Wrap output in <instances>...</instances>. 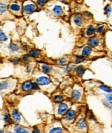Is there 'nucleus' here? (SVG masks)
Listing matches in <instances>:
<instances>
[{
	"label": "nucleus",
	"instance_id": "nucleus-1",
	"mask_svg": "<svg viewBox=\"0 0 112 133\" xmlns=\"http://www.w3.org/2000/svg\"><path fill=\"white\" fill-rule=\"evenodd\" d=\"M37 11V5L32 0H25L23 4V13L25 15H30Z\"/></svg>",
	"mask_w": 112,
	"mask_h": 133
},
{
	"label": "nucleus",
	"instance_id": "nucleus-2",
	"mask_svg": "<svg viewBox=\"0 0 112 133\" xmlns=\"http://www.w3.org/2000/svg\"><path fill=\"white\" fill-rule=\"evenodd\" d=\"M78 117V111L77 110L73 108H71L66 111V113L63 116L64 121H66V123H72V122L75 121V119Z\"/></svg>",
	"mask_w": 112,
	"mask_h": 133
},
{
	"label": "nucleus",
	"instance_id": "nucleus-3",
	"mask_svg": "<svg viewBox=\"0 0 112 133\" xmlns=\"http://www.w3.org/2000/svg\"><path fill=\"white\" fill-rule=\"evenodd\" d=\"M8 9L10 10V12L14 13L15 15H17V16L22 15L23 6H22V4H21V3H18V2L10 3L9 4V6H8Z\"/></svg>",
	"mask_w": 112,
	"mask_h": 133
},
{
	"label": "nucleus",
	"instance_id": "nucleus-4",
	"mask_svg": "<svg viewBox=\"0 0 112 133\" xmlns=\"http://www.w3.org/2000/svg\"><path fill=\"white\" fill-rule=\"evenodd\" d=\"M87 45L92 47V49H101V39L99 36H90L87 40Z\"/></svg>",
	"mask_w": 112,
	"mask_h": 133
},
{
	"label": "nucleus",
	"instance_id": "nucleus-5",
	"mask_svg": "<svg viewBox=\"0 0 112 133\" xmlns=\"http://www.w3.org/2000/svg\"><path fill=\"white\" fill-rule=\"evenodd\" d=\"M82 97H83V91H82L81 88H79V87H75L72 90L71 92V99L73 101H76V102H79L82 99Z\"/></svg>",
	"mask_w": 112,
	"mask_h": 133
},
{
	"label": "nucleus",
	"instance_id": "nucleus-6",
	"mask_svg": "<svg viewBox=\"0 0 112 133\" xmlns=\"http://www.w3.org/2000/svg\"><path fill=\"white\" fill-rule=\"evenodd\" d=\"M69 110V105L66 102H61L57 105L56 107V114L58 116L62 117L66 113V111Z\"/></svg>",
	"mask_w": 112,
	"mask_h": 133
},
{
	"label": "nucleus",
	"instance_id": "nucleus-7",
	"mask_svg": "<svg viewBox=\"0 0 112 133\" xmlns=\"http://www.w3.org/2000/svg\"><path fill=\"white\" fill-rule=\"evenodd\" d=\"M72 20H73V24L78 28H81L83 27L85 24V18L83 17V16L80 14H73V17H72Z\"/></svg>",
	"mask_w": 112,
	"mask_h": 133
},
{
	"label": "nucleus",
	"instance_id": "nucleus-8",
	"mask_svg": "<svg viewBox=\"0 0 112 133\" xmlns=\"http://www.w3.org/2000/svg\"><path fill=\"white\" fill-rule=\"evenodd\" d=\"M76 128L79 131H85L87 129V122L86 119L84 117H80L76 120L75 122Z\"/></svg>",
	"mask_w": 112,
	"mask_h": 133
},
{
	"label": "nucleus",
	"instance_id": "nucleus-9",
	"mask_svg": "<svg viewBox=\"0 0 112 133\" xmlns=\"http://www.w3.org/2000/svg\"><path fill=\"white\" fill-rule=\"evenodd\" d=\"M10 116H11V119L15 122V124H20L22 121V114L17 109L14 108L10 112Z\"/></svg>",
	"mask_w": 112,
	"mask_h": 133
},
{
	"label": "nucleus",
	"instance_id": "nucleus-10",
	"mask_svg": "<svg viewBox=\"0 0 112 133\" xmlns=\"http://www.w3.org/2000/svg\"><path fill=\"white\" fill-rule=\"evenodd\" d=\"M51 12L53 15L56 16V17H61L64 14V8L62 5L60 4H54V6L51 8Z\"/></svg>",
	"mask_w": 112,
	"mask_h": 133
},
{
	"label": "nucleus",
	"instance_id": "nucleus-11",
	"mask_svg": "<svg viewBox=\"0 0 112 133\" xmlns=\"http://www.w3.org/2000/svg\"><path fill=\"white\" fill-rule=\"evenodd\" d=\"M93 49H92V47L86 45V46H85V47H83L81 49L80 55L84 56L85 58H89L93 55V52H94V50H93Z\"/></svg>",
	"mask_w": 112,
	"mask_h": 133
},
{
	"label": "nucleus",
	"instance_id": "nucleus-12",
	"mask_svg": "<svg viewBox=\"0 0 112 133\" xmlns=\"http://www.w3.org/2000/svg\"><path fill=\"white\" fill-rule=\"evenodd\" d=\"M30 131L27 127H23L19 124H15L13 125V133H29Z\"/></svg>",
	"mask_w": 112,
	"mask_h": 133
},
{
	"label": "nucleus",
	"instance_id": "nucleus-13",
	"mask_svg": "<svg viewBox=\"0 0 112 133\" xmlns=\"http://www.w3.org/2000/svg\"><path fill=\"white\" fill-rule=\"evenodd\" d=\"M21 90L23 92H29L32 91V81L27 79V81H23L21 85Z\"/></svg>",
	"mask_w": 112,
	"mask_h": 133
},
{
	"label": "nucleus",
	"instance_id": "nucleus-14",
	"mask_svg": "<svg viewBox=\"0 0 112 133\" xmlns=\"http://www.w3.org/2000/svg\"><path fill=\"white\" fill-rule=\"evenodd\" d=\"M36 82L38 83L40 86H48V85L51 84V79H50L47 76H40L36 79Z\"/></svg>",
	"mask_w": 112,
	"mask_h": 133
},
{
	"label": "nucleus",
	"instance_id": "nucleus-15",
	"mask_svg": "<svg viewBox=\"0 0 112 133\" xmlns=\"http://www.w3.org/2000/svg\"><path fill=\"white\" fill-rule=\"evenodd\" d=\"M95 34H96V28L92 24L88 25L86 29L85 30V36H89V37L93 36H95Z\"/></svg>",
	"mask_w": 112,
	"mask_h": 133
},
{
	"label": "nucleus",
	"instance_id": "nucleus-16",
	"mask_svg": "<svg viewBox=\"0 0 112 133\" xmlns=\"http://www.w3.org/2000/svg\"><path fill=\"white\" fill-rule=\"evenodd\" d=\"M40 68H41V71L42 72L43 74H49L52 73L53 71V68L52 66H50L49 64H47L46 62H43L42 64L40 66Z\"/></svg>",
	"mask_w": 112,
	"mask_h": 133
},
{
	"label": "nucleus",
	"instance_id": "nucleus-17",
	"mask_svg": "<svg viewBox=\"0 0 112 133\" xmlns=\"http://www.w3.org/2000/svg\"><path fill=\"white\" fill-rule=\"evenodd\" d=\"M28 54L29 55V56L31 58H34V59H39V58L41 56V51L36 49H30L29 50Z\"/></svg>",
	"mask_w": 112,
	"mask_h": 133
},
{
	"label": "nucleus",
	"instance_id": "nucleus-18",
	"mask_svg": "<svg viewBox=\"0 0 112 133\" xmlns=\"http://www.w3.org/2000/svg\"><path fill=\"white\" fill-rule=\"evenodd\" d=\"M85 72V66H83V65L77 66V68L75 69V74H76L77 77H79V78H81V77L84 75Z\"/></svg>",
	"mask_w": 112,
	"mask_h": 133
},
{
	"label": "nucleus",
	"instance_id": "nucleus-19",
	"mask_svg": "<svg viewBox=\"0 0 112 133\" xmlns=\"http://www.w3.org/2000/svg\"><path fill=\"white\" fill-rule=\"evenodd\" d=\"M64 99H65V96L62 94H55L53 96V101L56 104H60L63 102Z\"/></svg>",
	"mask_w": 112,
	"mask_h": 133
},
{
	"label": "nucleus",
	"instance_id": "nucleus-20",
	"mask_svg": "<svg viewBox=\"0 0 112 133\" xmlns=\"http://www.w3.org/2000/svg\"><path fill=\"white\" fill-rule=\"evenodd\" d=\"M64 130L63 127L61 125H55L51 127L50 129H48L47 133H63Z\"/></svg>",
	"mask_w": 112,
	"mask_h": 133
},
{
	"label": "nucleus",
	"instance_id": "nucleus-21",
	"mask_svg": "<svg viewBox=\"0 0 112 133\" xmlns=\"http://www.w3.org/2000/svg\"><path fill=\"white\" fill-rule=\"evenodd\" d=\"M106 30V25L104 23H100V24H97V26L96 27V34L97 35H103L105 33Z\"/></svg>",
	"mask_w": 112,
	"mask_h": 133
},
{
	"label": "nucleus",
	"instance_id": "nucleus-22",
	"mask_svg": "<svg viewBox=\"0 0 112 133\" xmlns=\"http://www.w3.org/2000/svg\"><path fill=\"white\" fill-rule=\"evenodd\" d=\"M56 62H57V64L60 66H67L69 64V59L67 57H65V56L60 57L56 60Z\"/></svg>",
	"mask_w": 112,
	"mask_h": 133
},
{
	"label": "nucleus",
	"instance_id": "nucleus-23",
	"mask_svg": "<svg viewBox=\"0 0 112 133\" xmlns=\"http://www.w3.org/2000/svg\"><path fill=\"white\" fill-rule=\"evenodd\" d=\"M11 116H10V114L8 112V111H5V112L3 114V121L4 122V124H10L11 123Z\"/></svg>",
	"mask_w": 112,
	"mask_h": 133
},
{
	"label": "nucleus",
	"instance_id": "nucleus-24",
	"mask_svg": "<svg viewBox=\"0 0 112 133\" xmlns=\"http://www.w3.org/2000/svg\"><path fill=\"white\" fill-rule=\"evenodd\" d=\"M8 48H9V49L10 50L11 52H17L20 50V46L17 43H15V42H11L9 44V46H8Z\"/></svg>",
	"mask_w": 112,
	"mask_h": 133
},
{
	"label": "nucleus",
	"instance_id": "nucleus-25",
	"mask_svg": "<svg viewBox=\"0 0 112 133\" xmlns=\"http://www.w3.org/2000/svg\"><path fill=\"white\" fill-rule=\"evenodd\" d=\"M85 59L86 58H85L84 56H82V55H75V56L73 57V62L75 63V64H80V63H83L85 62Z\"/></svg>",
	"mask_w": 112,
	"mask_h": 133
},
{
	"label": "nucleus",
	"instance_id": "nucleus-26",
	"mask_svg": "<svg viewBox=\"0 0 112 133\" xmlns=\"http://www.w3.org/2000/svg\"><path fill=\"white\" fill-rule=\"evenodd\" d=\"M77 68V66L75 65V63H71V64H68L67 66L65 68V72L66 73H72V72L75 71V69Z\"/></svg>",
	"mask_w": 112,
	"mask_h": 133
},
{
	"label": "nucleus",
	"instance_id": "nucleus-27",
	"mask_svg": "<svg viewBox=\"0 0 112 133\" xmlns=\"http://www.w3.org/2000/svg\"><path fill=\"white\" fill-rule=\"evenodd\" d=\"M20 60H21V62L25 63V64H28V63L30 62L31 57L29 56V54H25V55H23L22 56H21Z\"/></svg>",
	"mask_w": 112,
	"mask_h": 133
},
{
	"label": "nucleus",
	"instance_id": "nucleus-28",
	"mask_svg": "<svg viewBox=\"0 0 112 133\" xmlns=\"http://www.w3.org/2000/svg\"><path fill=\"white\" fill-rule=\"evenodd\" d=\"M10 81H3L1 82V86H0V91H4L10 87Z\"/></svg>",
	"mask_w": 112,
	"mask_h": 133
},
{
	"label": "nucleus",
	"instance_id": "nucleus-29",
	"mask_svg": "<svg viewBox=\"0 0 112 133\" xmlns=\"http://www.w3.org/2000/svg\"><path fill=\"white\" fill-rule=\"evenodd\" d=\"M112 13V8H111V5L110 4H107L104 8V15L106 16V17L109 18L110 17Z\"/></svg>",
	"mask_w": 112,
	"mask_h": 133
},
{
	"label": "nucleus",
	"instance_id": "nucleus-30",
	"mask_svg": "<svg viewBox=\"0 0 112 133\" xmlns=\"http://www.w3.org/2000/svg\"><path fill=\"white\" fill-rule=\"evenodd\" d=\"M98 88L100 90H103V92H107V94H112V88L110 87L106 86V85H100V86L98 87Z\"/></svg>",
	"mask_w": 112,
	"mask_h": 133
},
{
	"label": "nucleus",
	"instance_id": "nucleus-31",
	"mask_svg": "<svg viewBox=\"0 0 112 133\" xmlns=\"http://www.w3.org/2000/svg\"><path fill=\"white\" fill-rule=\"evenodd\" d=\"M47 0H36V1L37 7H39V8H43L45 5L47 4Z\"/></svg>",
	"mask_w": 112,
	"mask_h": 133
},
{
	"label": "nucleus",
	"instance_id": "nucleus-32",
	"mask_svg": "<svg viewBox=\"0 0 112 133\" xmlns=\"http://www.w3.org/2000/svg\"><path fill=\"white\" fill-rule=\"evenodd\" d=\"M7 41H8V37L6 36V34H5L2 30H0V42H4Z\"/></svg>",
	"mask_w": 112,
	"mask_h": 133
},
{
	"label": "nucleus",
	"instance_id": "nucleus-33",
	"mask_svg": "<svg viewBox=\"0 0 112 133\" xmlns=\"http://www.w3.org/2000/svg\"><path fill=\"white\" fill-rule=\"evenodd\" d=\"M7 5L4 4V3L0 4V15H4L7 11Z\"/></svg>",
	"mask_w": 112,
	"mask_h": 133
},
{
	"label": "nucleus",
	"instance_id": "nucleus-34",
	"mask_svg": "<svg viewBox=\"0 0 112 133\" xmlns=\"http://www.w3.org/2000/svg\"><path fill=\"white\" fill-rule=\"evenodd\" d=\"M34 66L32 64V63H28L27 65H26V66H25V68H26V72L27 73H32L33 72V70H34Z\"/></svg>",
	"mask_w": 112,
	"mask_h": 133
},
{
	"label": "nucleus",
	"instance_id": "nucleus-35",
	"mask_svg": "<svg viewBox=\"0 0 112 133\" xmlns=\"http://www.w3.org/2000/svg\"><path fill=\"white\" fill-rule=\"evenodd\" d=\"M40 85L36 81H32V91H39Z\"/></svg>",
	"mask_w": 112,
	"mask_h": 133
},
{
	"label": "nucleus",
	"instance_id": "nucleus-36",
	"mask_svg": "<svg viewBox=\"0 0 112 133\" xmlns=\"http://www.w3.org/2000/svg\"><path fill=\"white\" fill-rule=\"evenodd\" d=\"M10 62H11L14 66H17L21 62V60H20V58H18V57H14V58H11V59H10Z\"/></svg>",
	"mask_w": 112,
	"mask_h": 133
},
{
	"label": "nucleus",
	"instance_id": "nucleus-37",
	"mask_svg": "<svg viewBox=\"0 0 112 133\" xmlns=\"http://www.w3.org/2000/svg\"><path fill=\"white\" fill-rule=\"evenodd\" d=\"M83 17L85 18V19H92V14L90 13V11H84V13H83Z\"/></svg>",
	"mask_w": 112,
	"mask_h": 133
},
{
	"label": "nucleus",
	"instance_id": "nucleus-38",
	"mask_svg": "<svg viewBox=\"0 0 112 133\" xmlns=\"http://www.w3.org/2000/svg\"><path fill=\"white\" fill-rule=\"evenodd\" d=\"M102 102L103 104L106 107H108L109 109H112V102H110V101H108V100H106L105 99H103L102 100Z\"/></svg>",
	"mask_w": 112,
	"mask_h": 133
},
{
	"label": "nucleus",
	"instance_id": "nucleus-39",
	"mask_svg": "<svg viewBox=\"0 0 112 133\" xmlns=\"http://www.w3.org/2000/svg\"><path fill=\"white\" fill-rule=\"evenodd\" d=\"M104 99L108 101H110L112 102V94H104Z\"/></svg>",
	"mask_w": 112,
	"mask_h": 133
},
{
	"label": "nucleus",
	"instance_id": "nucleus-40",
	"mask_svg": "<svg viewBox=\"0 0 112 133\" xmlns=\"http://www.w3.org/2000/svg\"><path fill=\"white\" fill-rule=\"evenodd\" d=\"M31 133H41V129H40L38 126H34V128L32 129Z\"/></svg>",
	"mask_w": 112,
	"mask_h": 133
},
{
	"label": "nucleus",
	"instance_id": "nucleus-41",
	"mask_svg": "<svg viewBox=\"0 0 112 133\" xmlns=\"http://www.w3.org/2000/svg\"><path fill=\"white\" fill-rule=\"evenodd\" d=\"M88 116H89V118H90V119H92V120L97 121V119H96V117H95L94 115H93V113H92V112H90V114H89Z\"/></svg>",
	"mask_w": 112,
	"mask_h": 133
},
{
	"label": "nucleus",
	"instance_id": "nucleus-42",
	"mask_svg": "<svg viewBox=\"0 0 112 133\" xmlns=\"http://www.w3.org/2000/svg\"><path fill=\"white\" fill-rule=\"evenodd\" d=\"M29 46H28V45H25V44H23V49H24V50H28L29 49Z\"/></svg>",
	"mask_w": 112,
	"mask_h": 133
},
{
	"label": "nucleus",
	"instance_id": "nucleus-43",
	"mask_svg": "<svg viewBox=\"0 0 112 133\" xmlns=\"http://www.w3.org/2000/svg\"><path fill=\"white\" fill-rule=\"evenodd\" d=\"M0 133H4V129H0Z\"/></svg>",
	"mask_w": 112,
	"mask_h": 133
},
{
	"label": "nucleus",
	"instance_id": "nucleus-44",
	"mask_svg": "<svg viewBox=\"0 0 112 133\" xmlns=\"http://www.w3.org/2000/svg\"><path fill=\"white\" fill-rule=\"evenodd\" d=\"M60 1H62V2H64V3H66V2H68L69 0H60Z\"/></svg>",
	"mask_w": 112,
	"mask_h": 133
},
{
	"label": "nucleus",
	"instance_id": "nucleus-45",
	"mask_svg": "<svg viewBox=\"0 0 112 133\" xmlns=\"http://www.w3.org/2000/svg\"><path fill=\"white\" fill-rule=\"evenodd\" d=\"M7 133H11V132H10V131H8Z\"/></svg>",
	"mask_w": 112,
	"mask_h": 133
},
{
	"label": "nucleus",
	"instance_id": "nucleus-46",
	"mask_svg": "<svg viewBox=\"0 0 112 133\" xmlns=\"http://www.w3.org/2000/svg\"><path fill=\"white\" fill-rule=\"evenodd\" d=\"M0 25H1V21H0Z\"/></svg>",
	"mask_w": 112,
	"mask_h": 133
},
{
	"label": "nucleus",
	"instance_id": "nucleus-47",
	"mask_svg": "<svg viewBox=\"0 0 112 133\" xmlns=\"http://www.w3.org/2000/svg\"><path fill=\"white\" fill-rule=\"evenodd\" d=\"M0 86H1V82H0Z\"/></svg>",
	"mask_w": 112,
	"mask_h": 133
},
{
	"label": "nucleus",
	"instance_id": "nucleus-48",
	"mask_svg": "<svg viewBox=\"0 0 112 133\" xmlns=\"http://www.w3.org/2000/svg\"><path fill=\"white\" fill-rule=\"evenodd\" d=\"M111 59H112V56H111Z\"/></svg>",
	"mask_w": 112,
	"mask_h": 133
}]
</instances>
